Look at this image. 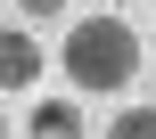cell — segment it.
Instances as JSON below:
<instances>
[{"instance_id": "6da1fadb", "label": "cell", "mask_w": 156, "mask_h": 139, "mask_svg": "<svg viewBox=\"0 0 156 139\" xmlns=\"http://www.w3.org/2000/svg\"><path fill=\"white\" fill-rule=\"evenodd\" d=\"M58 66H66V82L90 90V98L132 90V74H140V33H132L123 16H82V25H66Z\"/></svg>"}, {"instance_id": "7a4b0ae2", "label": "cell", "mask_w": 156, "mask_h": 139, "mask_svg": "<svg viewBox=\"0 0 156 139\" xmlns=\"http://www.w3.org/2000/svg\"><path fill=\"white\" fill-rule=\"evenodd\" d=\"M41 66H49V57H41L33 25H8V33H0V90H33Z\"/></svg>"}, {"instance_id": "3957f363", "label": "cell", "mask_w": 156, "mask_h": 139, "mask_svg": "<svg viewBox=\"0 0 156 139\" xmlns=\"http://www.w3.org/2000/svg\"><path fill=\"white\" fill-rule=\"evenodd\" d=\"M25 139H82V107L74 98H41L25 115Z\"/></svg>"}, {"instance_id": "277c9868", "label": "cell", "mask_w": 156, "mask_h": 139, "mask_svg": "<svg viewBox=\"0 0 156 139\" xmlns=\"http://www.w3.org/2000/svg\"><path fill=\"white\" fill-rule=\"evenodd\" d=\"M107 139H156V107H123L107 123Z\"/></svg>"}, {"instance_id": "5b68a950", "label": "cell", "mask_w": 156, "mask_h": 139, "mask_svg": "<svg viewBox=\"0 0 156 139\" xmlns=\"http://www.w3.org/2000/svg\"><path fill=\"white\" fill-rule=\"evenodd\" d=\"M49 16H66V0H16V25H49Z\"/></svg>"}]
</instances>
